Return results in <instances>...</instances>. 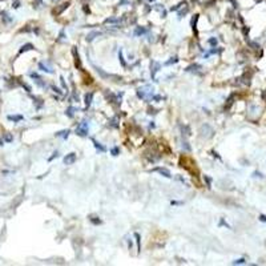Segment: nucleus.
I'll use <instances>...</instances> for the list:
<instances>
[{
    "mask_svg": "<svg viewBox=\"0 0 266 266\" xmlns=\"http://www.w3.org/2000/svg\"><path fill=\"white\" fill-rule=\"evenodd\" d=\"M178 61V59H177V57H173V60H169V61H166L165 64L166 65H169V64H174V63H177Z\"/></svg>",
    "mask_w": 266,
    "mask_h": 266,
    "instance_id": "obj_20",
    "label": "nucleus"
},
{
    "mask_svg": "<svg viewBox=\"0 0 266 266\" xmlns=\"http://www.w3.org/2000/svg\"><path fill=\"white\" fill-rule=\"evenodd\" d=\"M55 157H59V152H57V150H56V152H53V154L49 157V161H52V160L55 159Z\"/></svg>",
    "mask_w": 266,
    "mask_h": 266,
    "instance_id": "obj_22",
    "label": "nucleus"
},
{
    "mask_svg": "<svg viewBox=\"0 0 266 266\" xmlns=\"http://www.w3.org/2000/svg\"><path fill=\"white\" fill-rule=\"evenodd\" d=\"M242 263H245V259H244V258H239V259H235V261H233V265H242Z\"/></svg>",
    "mask_w": 266,
    "mask_h": 266,
    "instance_id": "obj_18",
    "label": "nucleus"
},
{
    "mask_svg": "<svg viewBox=\"0 0 266 266\" xmlns=\"http://www.w3.org/2000/svg\"><path fill=\"white\" fill-rule=\"evenodd\" d=\"M69 133H71V131H69V129H64V131L57 132V133H56V136H57V137H63L64 140H67V138H68V136H69Z\"/></svg>",
    "mask_w": 266,
    "mask_h": 266,
    "instance_id": "obj_7",
    "label": "nucleus"
},
{
    "mask_svg": "<svg viewBox=\"0 0 266 266\" xmlns=\"http://www.w3.org/2000/svg\"><path fill=\"white\" fill-rule=\"evenodd\" d=\"M111 153H112V156H117L118 153H120V149H118L117 146H114V148L111 149Z\"/></svg>",
    "mask_w": 266,
    "mask_h": 266,
    "instance_id": "obj_17",
    "label": "nucleus"
},
{
    "mask_svg": "<svg viewBox=\"0 0 266 266\" xmlns=\"http://www.w3.org/2000/svg\"><path fill=\"white\" fill-rule=\"evenodd\" d=\"M209 44H212V45H217V39H209Z\"/></svg>",
    "mask_w": 266,
    "mask_h": 266,
    "instance_id": "obj_21",
    "label": "nucleus"
},
{
    "mask_svg": "<svg viewBox=\"0 0 266 266\" xmlns=\"http://www.w3.org/2000/svg\"><path fill=\"white\" fill-rule=\"evenodd\" d=\"M259 221L266 222V216L265 214H259Z\"/></svg>",
    "mask_w": 266,
    "mask_h": 266,
    "instance_id": "obj_25",
    "label": "nucleus"
},
{
    "mask_svg": "<svg viewBox=\"0 0 266 266\" xmlns=\"http://www.w3.org/2000/svg\"><path fill=\"white\" fill-rule=\"evenodd\" d=\"M160 67H161V65H160V64H159L157 61H152V65H150V68H152V76H153V77H154L156 73L159 72Z\"/></svg>",
    "mask_w": 266,
    "mask_h": 266,
    "instance_id": "obj_8",
    "label": "nucleus"
},
{
    "mask_svg": "<svg viewBox=\"0 0 266 266\" xmlns=\"http://www.w3.org/2000/svg\"><path fill=\"white\" fill-rule=\"evenodd\" d=\"M75 112H76V108H73V107H69L68 109L65 111V114L68 116V117H71L72 118L73 116H75Z\"/></svg>",
    "mask_w": 266,
    "mask_h": 266,
    "instance_id": "obj_10",
    "label": "nucleus"
},
{
    "mask_svg": "<svg viewBox=\"0 0 266 266\" xmlns=\"http://www.w3.org/2000/svg\"><path fill=\"white\" fill-rule=\"evenodd\" d=\"M145 32H146L145 28H136V31H135V36H138V35H144Z\"/></svg>",
    "mask_w": 266,
    "mask_h": 266,
    "instance_id": "obj_13",
    "label": "nucleus"
},
{
    "mask_svg": "<svg viewBox=\"0 0 266 266\" xmlns=\"http://www.w3.org/2000/svg\"><path fill=\"white\" fill-rule=\"evenodd\" d=\"M135 237H136V241H137V249L140 250V249H141V246H140V234H138V233H136Z\"/></svg>",
    "mask_w": 266,
    "mask_h": 266,
    "instance_id": "obj_19",
    "label": "nucleus"
},
{
    "mask_svg": "<svg viewBox=\"0 0 266 266\" xmlns=\"http://www.w3.org/2000/svg\"><path fill=\"white\" fill-rule=\"evenodd\" d=\"M29 49H33V45L32 44H25L24 47L20 49V53H23V52H25V51H29Z\"/></svg>",
    "mask_w": 266,
    "mask_h": 266,
    "instance_id": "obj_15",
    "label": "nucleus"
},
{
    "mask_svg": "<svg viewBox=\"0 0 266 266\" xmlns=\"http://www.w3.org/2000/svg\"><path fill=\"white\" fill-rule=\"evenodd\" d=\"M253 176H254V177H259V178H262L263 174H262V173H259V172H254V173H253Z\"/></svg>",
    "mask_w": 266,
    "mask_h": 266,
    "instance_id": "obj_23",
    "label": "nucleus"
},
{
    "mask_svg": "<svg viewBox=\"0 0 266 266\" xmlns=\"http://www.w3.org/2000/svg\"><path fill=\"white\" fill-rule=\"evenodd\" d=\"M76 153H69V154H67L65 157H64V164L65 165H72V164H75V161H76Z\"/></svg>",
    "mask_w": 266,
    "mask_h": 266,
    "instance_id": "obj_3",
    "label": "nucleus"
},
{
    "mask_svg": "<svg viewBox=\"0 0 266 266\" xmlns=\"http://www.w3.org/2000/svg\"><path fill=\"white\" fill-rule=\"evenodd\" d=\"M60 80H61V85H63V88H67V84H65V81H64V77H60Z\"/></svg>",
    "mask_w": 266,
    "mask_h": 266,
    "instance_id": "obj_27",
    "label": "nucleus"
},
{
    "mask_svg": "<svg viewBox=\"0 0 266 266\" xmlns=\"http://www.w3.org/2000/svg\"><path fill=\"white\" fill-rule=\"evenodd\" d=\"M137 96L142 100H152L154 97V88L152 85H144L137 89Z\"/></svg>",
    "mask_w": 266,
    "mask_h": 266,
    "instance_id": "obj_1",
    "label": "nucleus"
},
{
    "mask_svg": "<svg viewBox=\"0 0 266 266\" xmlns=\"http://www.w3.org/2000/svg\"><path fill=\"white\" fill-rule=\"evenodd\" d=\"M5 140H7V141H12V140H14V137H12V136H5Z\"/></svg>",
    "mask_w": 266,
    "mask_h": 266,
    "instance_id": "obj_28",
    "label": "nucleus"
},
{
    "mask_svg": "<svg viewBox=\"0 0 266 266\" xmlns=\"http://www.w3.org/2000/svg\"><path fill=\"white\" fill-rule=\"evenodd\" d=\"M52 89H53V92H56V93H59V95H61L63 92L59 89V88H56V86H52Z\"/></svg>",
    "mask_w": 266,
    "mask_h": 266,
    "instance_id": "obj_24",
    "label": "nucleus"
},
{
    "mask_svg": "<svg viewBox=\"0 0 266 266\" xmlns=\"http://www.w3.org/2000/svg\"><path fill=\"white\" fill-rule=\"evenodd\" d=\"M182 202H177V201H172V205H181Z\"/></svg>",
    "mask_w": 266,
    "mask_h": 266,
    "instance_id": "obj_29",
    "label": "nucleus"
},
{
    "mask_svg": "<svg viewBox=\"0 0 266 266\" xmlns=\"http://www.w3.org/2000/svg\"><path fill=\"white\" fill-rule=\"evenodd\" d=\"M88 132H89V122L86 120H83L76 127V135L81 136V137H85V136H88Z\"/></svg>",
    "mask_w": 266,
    "mask_h": 266,
    "instance_id": "obj_2",
    "label": "nucleus"
},
{
    "mask_svg": "<svg viewBox=\"0 0 266 266\" xmlns=\"http://www.w3.org/2000/svg\"><path fill=\"white\" fill-rule=\"evenodd\" d=\"M8 120L20 121V120H23V116H21V114H16V116H8Z\"/></svg>",
    "mask_w": 266,
    "mask_h": 266,
    "instance_id": "obj_12",
    "label": "nucleus"
},
{
    "mask_svg": "<svg viewBox=\"0 0 266 266\" xmlns=\"http://www.w3.org/2000/svg\"><path fill=\"white\" fill-rule=\"evenodd\" d=\"M118 59H120V61H121V64H122V67L127 65V63L124 61V57H122V51H121V49H120V52H118Z\"/></svg>",
    "mask_w": 266,
    "mask_h": 266,
    "instance_id": "obj_16",
    "label": "nucleus"
},
{
    "mask_svg": "<svg viewBox=\"0 0 266 266\" xmlns=\"http://www.w3.org/2000/svg\"><path fill=\"white\" fill-rule=\"evenodd\" d=\"M92 97H93V93H86L85 95V105H86V108L90 107V104H92Z\"/></svg>",
    "mask_w": 266,
    "mask_h": 266,
    "instance_id": "obj_9",
    "label": "nucleus"
},
{
    "mask_svg": "<svg viewBox=\"0 0 266 266\" xmlns=\"http://www.w3.org/2000/svg\"><path fill=\"white\" fill-rule=\"evenodd\" d=\"M99 35H100V32L99 31H93L92 33H89L88 36H86V40H88V41H92V40L95 39V36H99Z\"/></svg>",
    "mask_w": 266,
    "mask_h": 266,
    "instance_id": "obj_11",
    "label": "nucleus"
},
{
    "mask_svg": "<svg viewBox=\"0 0 266 266\" xmlns=\"http://www.w3.org/2000/svg\"><path fill=\"white\" fill-rule=\"evenodd\" d=\"M39 68L41 69V71H44V72H47V73H53V69L48 65V63H45V61L40 63V64H39Z\"/></svg>",
    "mask_w": 266,
    "mask_h": 266,
    "instance_id": "obj_5",
    "label": "nucleus"
},
{
    "mask_svg": "<svg viewBox=\"0 0 266 266\" xmlns=\"http://www.w3.org/2000/svg\"><path fill=\"white\" fill-rule=\"evenodd\" d=\"M92 142H93L95 148H96L97 150H99V152H101V153L107 152V148H105V146H103V145H101V144H100V142H99V141H96L95 138H92Z\"/></svg>",
    "mask_w": 266,
    "mask_h": 266,
    "instance_id": "obj_6",
    "label": "nucleus"
},
{
    "mask_svg": "<svg viewBox=\"0 0 266 266\" xmlns=\"http://www.w3.org/2000/svg\"><path fill=\"white\" fill-rule=\"evenodd\" d=\"M197 69H201V67H200V65H197V64H194V65L188 67L186 71H188V72H193V71H197Z\"/></svg>",
    "mask_w": 266,
    "mask_h": 266,
    "instance_id": "obj_14",
    "label": "nucleus"
},
{
    "mask_svg": "<svg viewBox=\"0 0 266 266\" xmlns=\"http://www.w3.org/2000/svg\"><path fill=\"white\" fill-rule=\"evenodd\" d=\"M153 170H154V172H159L161 176L166 177V178H170V177H172V173L166 169V168H156V169H153Z\"/></svg>",
    "mask_w": 266,
    "mask_h": 266,
    "instance_id": "obj_4",
    "label": "nucleus"
},
{
    "mask_svg": "<svg viewBox=\"0 0 266 266\" xmlns=\"http://www.w3.org/2000/svg\"><path fill=\"white\" fill-rule=\"evenodd\" d=\"M205 180H206V182H207V186L210 188V185H212V178H209V177L205 176Z\"/></svg>",
    "mask_w": 266,
    "mask_h": 266,
    "instance_id": "obj_26",
    "label": "nucleus"
}]
</instances>
